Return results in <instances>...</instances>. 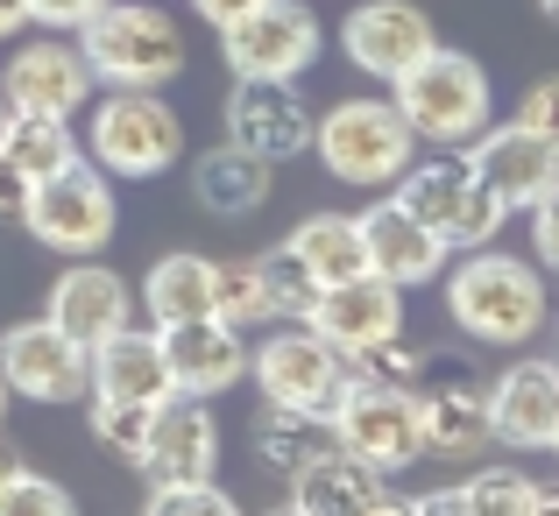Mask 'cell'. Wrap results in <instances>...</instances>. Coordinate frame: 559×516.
<instances>
[{
  "label": "cell",
  "mask_w": 559,
  "mask_h": 516,
  "mask_svg": "<svg viewBox=\"0 0 559 516\" xmlns=\"http://www.w3.org/2000/svg\"><path fill=\"white\" fill-rule=\"evenodd\" d=\"M546 276L538 262L510 255V248H461L447 276V319L481 347H524L546 333Z\"/></svg>",
  "instance_id": "obj_1"
},
{
  "label": "cell",
  "mask_w": 559,
  "mask_h": 516,
  "mask_svg": "<svg viewBox=\"0 0 559 516\" xmlns=\"http://www.w3.org/2000/svg\"><path fill=\"white\" fill-rule=\"evenodd\" d=\"M390 99H396V113H404V128L418 142H432V149H467V142L496 121L489 71L467 50H439V43L404 79H390Z\"/></svg>",
  "instance_id": "obj_2"
},
{
  "label": "cell",
  "mask_w": 559,
  "mask_h": 516,
  "mask_svg": "<svg viewBox=\"0 0 559 516\" xmlns=\"http://www.w3.org/2000/svg\"><path fill=\"white\" fill-rule=\"evenodd\" d=\"M71 36H79V50H85L99 85H156L164 93L185 71V28L156 0H107Z\"/></svg>",
  "instance_id": "obj_3"
},
{
  "label": "cell",
  "mask_w": 559,
  "mask_h": 516,
  "mask_svg": "<svg viewBox=\"0 0 559 516\" xmlns=\"http://www.w3.org/2000/svg\"><path fill=\"white\" fill-rule=\"evenodd\" d=\"M85 156L107 177H156L185 164V121L156 85H107V99L85 107Z\"/></svg>",
  "instance_id": "obj_4"
},
{
  "label": "cell",
  "mask_w": 559,
  "mask_h": 516,
  "mask_svg": "<svg viewBox=\"0 0 559 516\" xmlns=\"http://www.w3.org/2000/svg\"><path fill=\"white\" fill-rule=\"evenodd\" d=\"M312 156L341 184L390 191L396 177L418 164V135L404 128L396 99H333L326 121H312Z\"/></svg>",
  "instance_id": "obj_5"
},
{
  "label": "cell",
  "mask_w": 559,
  "mask_h": 516,
  "mask_svg": "<svg viewBox=\"0 0 559 516\" xmlns=\"http://www.w3.org/2000/svg\"><path fill=\"white\" fill-rule=\"evenodd\" d=\"M248 375H255L262 404L298 410V418H312V424H333L341 396L355 389L347 353L333 340H319L312 326H284V333H270L262 347H248Z\"/></svg>",
  "instance_id": "obj_6"
},
{
  "label": "cell",
  "mask_w": 559,
  "mask_h": 516,
  "mask_svg": "<svg viewBox=\"0 0 559 516\" xmlns=\"http://www.w3.org/2000/svg\"><path fill=\"white\" fill-rule=\"evenodd\" d=\"M390 199L411 205V213H418L453 255H461V248H489L496 233H503V219H510L503 205L489 199V184L467 170L461 149H439V164H411L404 177H396Z\"/></svg>",
  "instance_id": "obj_7"
},
{
  "label": "cell",
  "mask_w": 559,
  "mask_h": 516,
  "mask_svg": "<svg viewBox=\"0 0 559 516\" xmlns=\"http://www.w3.org/2000/svg\"><path fill=\"white\" fill-rule=\"evenodd\" d=\"M114 184H107V170L99 164H64V170H50V177H36V191H28V205H22V227L36 233L43 248H57V255H99V248L114 241Z\"/></svg>",
  "instance_id": "obj_8"
},
{
  "label": "cell",
  "mask_w": 559,
  "mask_h": 516,
  "mask_svg": "<svg viewBox=\"0 0 559 516\" xmlns=\"http://www.w3.org/2000/svg\"><path fill=\"white\" fill-rule=\"evenodd\" d=\"M326 432L347 453H361L369 467H382V475H404V467L425 460V404L411 382H361L355 375V389L341 396Z\"/></svg>",
  "instance_id": "obj_9"
},
{
  "label": "cell",
  "mask_w": 559,
  "mask_h": 516,
  "mask_svg": "<svg viewBox=\"0 0 559 516\" xmlns=\"http://www.w3.org/2000/svg\"><path fill=\"white\" fill-rule=\"evenodd\" d=\"M319 14L305 0H255L219 28V57L234 79H305L319 57Z\"/></svg>",
  "instance_id": "obj_10"
},
{
  "label": "cell",
  "mask_w": 559,
  "mask_h": 516,
  "mask_svg": "<svg viewBox=\"0 0 559 516\" xmlns=\"http://www.w3.org/2000/svg\"><path fill=\"white\" fill-rule=\"evenodd\" d=\"M93 93H99V79H93V64H85L71 28H43L36 43H22L0 64V99L14 113H57V121H71V113L93 107Z\"/></svg>",
  "instance_id": "obj_11"
},
{
  "label": "cell",
  "mask_w": 559,
  "mask_h": 516,
  "mask_svg": "<svg viewBox=\"0 0 559 516\" xmlns=\"http://www.w3.org/2000/svg\"><path fill=\"white\" fill-rule=\"evenodd\" d=\"M0 382L28 404H79L93 396V347L50 319H22L0 333Z\"/></svg>",
  "instance_id": "obj_12"
},
{
  "label": "cell",
  "mask_w": 559,
  "mask_h": 516,
  "mask_svg": "<svg viewBox=\"0 0 559 516\" xmlns=\"http://www.w3.org/2000/svg\"><path fill=\"white\" fill-rule=\"evenodd\" d=\"M461 156H467V170L489 184V199L503 205V213H532L546 191H559V142L538 135L532 121H503V128L489 121Z\"/></svg>",
  "instance_id": "obj_13"
},
{
  "label": "cell",
  "mask_w": 559,
  "mask_h": 516,
  "mask_svg": "<svg viewBox=\"0 0 559 516\" xmlns=\"http://www.w3.org/2000/svg\"><path fill=\"white\" fill-rule=\"evenodd\" d=\"M227 142H241V149L262 156L270 170L312 149V107L298 99V79H234Z\"/></svg>",
  "instance_id": "obj_14"
},
{
  "label": "cell",
  "mask_w": 559,
  "mask_h": 516,
  "mask_svg": "<svg viewBox=\"0 0 559 516\" xmlns=\"http://www.w3.org/2000/svg\"><path fill=\"white\" fill-rule=\"evenodd\" d=\"M305 326H312L319 340H333L347 361H355L361 347H376V340H390V333H404V290H396L390 276H376V269L347 276V284H319V298H312V312H305Z\"/></svg>",
  "instance_id": "obj_15"
},
{
  "label": "cell",
  "mask_w": 559,
  "mask_h": 516,
  "mask_svg": "<svg viewBox=\"0 0 559 516\" xmlns=\"http://www.w3.org/2000/svg\"><path fill=\"white\" fill-rule=\"evenodd\" d=\"M432 43H439V28L425 22V8H411V0H361V8L341 22L347 64L369 71V79H382V85L404 79Z\"/></svg>",
  "instance_id": "obj_16"
},
{
  "label": "cell",
  "mask_w": 559,
  "mask_h": 516,
  "mask_svg": "<svg viewBox=\"0 0 559 516\" xmlns=\"http://www.w3.org/2000/svg\"><path fill=\"white\" fill-rule=\"evenodd\" d=\"M290 509L298 516H333V509L382 516V509H404V503L390 495V475H382V467H369L361 453H347L341 439H326V446L290 475Z\"/></svg>",
  "instance_id": "obj_17"
},
{
  "label": "cell",
  "mask_w": 559,
  "mask_h": 516,
  "mask_svg": "<svg viewBox=\"0 0 559 516\" xmlns=\"http://www.w3.org/2000/svg\"><path fill=\"white\" fill-rule=\"evenodd\" d=\"M156 333H164V361H170L178 396H205L213 404V396H227L248 375V340L227 319H185V326H156Z\"/></svg>",
  "instance_id": "obj_18"
},
{
  "label": "cell",
  "mask_w": 559,
  "mask_h": 516,
  "mask_svg": "<svg viewBox=\"0 0 559 516\" xmlns=\"http://www.w3.org/2000/svg\"><path fill=\"white\" fill-rule=\"evenodd\" d=\"M453 382H418L425 404V460H481L496 446V418H489V382H467V368H447Z\"/></svg>",
  "instance_id": "obj_19"
},
{
  "label": "cell",
  "mask_w": 559,
  "mask_h": 516,
  "mask_svg": "<svg viewBox=\"0 0 559 516\" xmlns=\"http://www.w3.org/2000/svg\"><path fill=\"white\" fill-rule=\"evenodd\" d=\"M489 418L503 446L552 453L559 439V361H510L489 382Z\"/></svg>",
  "instance_id": "obj_20"
},
{
  "label": "cell",
  "mask_w": 559,
  "mask_h": 516,
  "mask_svg": "<svg viewBox=\"0 0 559 516\" xmlns=\"http://www.w3.org/2000/svg\"><path fill=\"white\" fill-rule=\"evenodd\" d=\"M142 475H150V489L219 475V424H213V410H205V396H170V404H156V432H150V453H142Z\"/></svg>",
  "instance_id": "obj_21"
},
{
  "label": "cell",
  "mask_w": 559,
  "mask_h": 516,
  "mask_svg": "<svg viewBox=\"0 0 559 516\" xmlns=\"http://www.w3.org/2000/svg\"><path fill=\"white\" fill-rule=\"evenodd\" d=\"M361 241H369V269L390 276L396 290L447 276V255H453V248L439 241V233L425 227L411 205H396V199H382V205H369V213H361Z\"/></svg>",
  "instance_id": "obj_22"
},
{
  "label": "cell",
  "mask_w": 559,
  "mask_h": 516,
  "mask_svg": "<svg viewBox=\"0 0 559 516\" xmlns=\"http://www.w3.org/2000/svg\"><path fill=\"white\" fill-rule=\"evenodd\" d=\"M43 319L50 326H64L71 340H107L114 326H128L135 319V290L121 284V276L107 269V262H93V255H79L64 276L50 284V304H43Z\"/></svg>",
  "instance_id": "obj_23"
},
{
  "label": "cell",
  "mask_w": 559,
  "mask_h": 516,
  "mask_svg": "<svg viewBox=\"0 0 559 516\" xmlns=\"http://www.w3.org/2000/svg\"><path fill=\"white\" fill-rule=\"evenodd\" d=\"M93 396H128V404H170L178 382H170V361H164V333H135L114 326L107 340H93Z\"/></svg>",
  "instance_id": "obj_24"
},
{
  "label": "cell",
  "mask_w": 559,
  "mask_h": 516,
  "mask_svg": "<svg viewBox=\"0 0 559 516\" xmlns=\"http://www.w3.org/2000/svg\"><path fill=\"white\" fill-rule=\"evenodd\" d=\"M191 199L205 205L213 219H241L270 199V164L248 156L241 142H213V149L191 164Z\"/></svg>",
  "instance_id": "obj_25"
},
{
  "label": "cell",
  "mask_w": 559,
  "mask_h": 516,
  "mask_svg": "<svg viewBox=\"0 0 559 516\" xmlns=\"http://www.w3.org/2000/svg\"><path fill=\"white\" fill-rule=\"evenodd\" d=\"M290 255L305 262L312 284H347L369 269V241H361V213H312L290 227Z\"/></svg>",
  "instance_id": "obj_26"
},
{
  "label": "cell",
  "mask_w": 559,
  "mask_h": 516,
  "mask_svg": "<svg viewBox=\"0 0 559 516\" xmlns=\"http://www.w3.org/2000/svg\"><path fill=\"white\" fill-rule=\"evenodd\" d=\"M142 312L150 326H185V319H213V262L205 255H164L142 276Z\"/></svg>",
  "instance_id": "obj_27"
},
{
  "label": "cell",
  "mask_w": 559,
  "mask_h": 516,
  "mask_svg": "<svg viewBox=\"0 0 559 516\" xmlns=\"http://www.w3.org/2000/svg\"><path fill=\"white\" fill-rule=\"evenodd\" d=\"M0 149L14 156L28 177H50V170H64V164H79L85 156V142L71 135V121H57V113H14L8 121V135H0Z\"/></svg>",
  "instance_id": "obj_28"
},
{
  "label": "cell",
  "mask_w": 559,
  "mask_h": 516,
  "mask_svg": "<svg viewBox=\"0 0 559 516\" xmlns=\"http://www.w3.org/2000/svg\"><path fill=\"white\" fill-rule=\"evenodd\" d=\"M213 319L227 326H270V276H262V255H234L213 262Z\"/></svg>",
  "instance_id": "obj_29"
},
{
  "label": "cell",
  "mask_w": 559,
  "mask_h": 516,
  "mask_svg": "<svg viewBox=\"0 0 559 516\" xmlns=\"http://www.w3.org/2000/svg\"><path fill=\"white\" fill-rule=\"evenodd\" d=\"M326 439H333L326 424H312V418H298V410H276V404H270V410L255 418V460L276 467V475L290 481L319 446H326Z\"/></svg>",
  "instance_id": "obj_30"
},
{
  "label": "cell",
  "mask_w": 559,
  "mask_h": 516,
  "mask_svg": "<svg viewBox=\"0 0 559 516\" xmlns=\"http://www.w3.org/2000/svg\"><path fill=\"white\" fill-rule=\"evenodd\" d=\"M532 495H538V481L524 467H475L453 489V503H461V516H532Z\"/></svg>",
  "instance_id": "obj_31"
},
{
  "label": "cell",
  "mask_w": 559,
  "mask_h": 516,
  "mask_svg": "<svg viewBox=\"0 0 559 516\" xmlns=\"http://www.w3.org/2000/svg\"><path fill=\"white\" fill-rule=\"evenodd\" d=\"M156 432V404H128V396H93V439L114 453L121 467H142Z\"/></svg>",
  "instance_id": "obj_32"
},
{
  "label": "cell",
  "mask_w": 559,
  "mask_h": 516,
  "mask_svg": "<svg viewBox=\"0 0 559 516\" xmlns=\"http://www.w3.org/2000/svg\"><path fill=\"white\" fill-rule=\"evenodd\" d=\"M262 276H270V319L276 326H305V312H312V298H319L305 262L290 255V248H276V255H262Z\"/></svg>",
  "instance_id": "obj_33"
},
{
  "label": "cell",
  "mask_w": 559,
  "mask_h": 516,
  "mask_svg": "<svg viewBox=\"0 0 559 516\" xmlns=\"http://www.w3.org/2000/svg\"><path fill=\"white\" fill-rule=\"evenodd\" d=\"M425 361H432V353H425V347H411L404 333H390V340L361 347V353H355V361H347V368H355L361 382H411V389H418V382H425Z\"/></svg>",
  "instance_id": "obj_34"
},
{
  "label": "cell",
  "mask_w": 559,
  "mask_h": 516,
  "mask_svg": "<svg viewBox=\"0 0 559 516\" xmlns=\"http://www.w3.org/2000/svg\"><path fill=\"white\" fill-rule=\"evenodd\" d=\"M71 509V495H64V481H50V475H14L8 481V495H0V516H64Z\"/></svg>",
  "instance_id": "obj_35"
},
{
  "label": "cell",
  "mask_w": 559,
  "mask_h": 516,
  "mask_svg": "<svg viewBox=\"0 0 559 516\" xmlns=\"http://www.w3.org/2000/svg\"><path fill=\"white\" fill-rule=\"evenodd\" d=\"M150 509L156 516H227L234 503L219 495V481H164V489H150Z\"/></svg>",
  "instance_id": "obj_36"
},
{
  "label": "cell",
  "mask_w": 559,
  "mask_h": 516,
  "mask_svg": "<svg viewBox=\"0 0 559 516\" xmlns=\"http://www.w3.org/2000/svg\"><path fill=\"white\" fill-rule=\"evenodd\" d=\"M518 121H532L538 135H552L559 142V71L552 79H538L532 93H524V107H518Z\"/></svg>",
  "instance_id": "obj_37"
},
{
  "label": "cell",
  "mask_w": 559,
  "mask_h": 516,
  "mask_svg": "<svg viewBox=\"0 0 559 516\" xmlns=\"http://www.w3.org/2000/svg\"><path fill=\"white\" fill-rule=\"evenodd\" d=\"M532 248H538V262L559 276V191H546V199L532 205Z\"/></svg>",
  "instance_id": "obj_38"
},
{
  "label": "cell",
  "mask_w": 559,
  "mask_h": 516,
  "mask_svg": "<svg viewBox=\"0 0 559 516\" xmlns=\"http://www.w3.org/2000/svg\"><path fill=\"white\" fill-rule=\"evenodd\" d=\"M107 0H28V22L36 28H79L85 14H99Z\"/></svg>",
  "instance_id": "obj_39"
},
{
  "label": "cell",
  "mask_w": 559,
  "mask_h": 516,
  "mask_svg": "<svg viewBox=\"0 0 559 516\" xmlns=\"http://www.w3.org/2000/svg\"><path fill=\"white\" fill-rule=\"evenodd\" d=\"M28 191H36V177H28L22 164H14L8 149H0V219H22V205H28Z\"/></svg>",
  "instance_id": "obj_40"
},
{
  "label": "cell",
  "mask_w": 559,
  "mask_h": 516,
  "mask_svg": "<svg viewBox=\"0 0 559 516\" xmlns=\"http://www.w3.org/2000/svg\"><path fill=\"white\" fill-rule=\"evenodd\" d=\"M191 8H199V22H213V28H227L234 14H248L255 8V0H191Z\"/></svg>",
  "instance_id": "obj_41"
},
{
  "label": "cell",
  "mask_w": 559,
  "mask_h": 516,
  "mask_svg": "<svg viewBox=\"0 0 559 516\" xmlns=\"http://www.w3.org/2000/svg\"><path fill=\"white\" fill-rule=\"evenodd\" d=\"M22 28H36L28 22V0H0V43H14Z\"/></svg>",
  "instance_id": "obj_42"
},
{
  "label": "cell",
  "mask_w": 559,
  "mask_h": 516,
  "mask_svg": "<svg viewBox=\"0 0 559 516\" xmlns=\"http://www.w3.org/2000/svg\"><path fill=\"white\" fill-rule=\"evenodd\" d=\"M546 509H559V481H538V495H532V516H546Z\"/></svg>",
  "instance_id": "obj_43"
},
{
  "label": "cell",
  "mask_w": 559,
  "mask_h": 516,
  "mask_svg": "<svg viewBox=\"0 0 559 516\" xmlns=\"http://www.w3.org/2000/svg\"><path fill=\"white\" fill-rule=\"evenodd\" d=\"M14 475H22V460H14V453L0 446V495H8V481H14Z\"/></svg>",
  "instance_id": "obj_44"
},
{
  "label": "cell",
  "mask_w": 559,
  "mask_h": 516,
  "mask_svg": "<svg viewBox=\"0 0 559 516\" xmlns=\"http://www.w3.org/2000/svg\"><path fill=\"white\" fill-rule=\"evenodd\" d=\"M8 404H14V389H8V382H0V424H8Z\"/></svg>",
  "instance_id": "obj_45"
},
{
  "label": "cell",
  "mask_w": 559,
  "mask_h": 516,
  "mask_svg": "<svg viewBox=\"0 0 559 516\" xmlns=\"http://www.w3.org/2000/svg\"><path fill=\"white\" fill-rule=\"evenodd\" d=\"M8 121H14V107H8V99H0V135H8Z\"/></svg>",
  "instance_id": "obj_46"
},
{
  "label": "cell",
  "mask_w": 559,
  "mask_h": 516,
  "mask_svg": "<svg viewBox=\"0 0 559 516\" xmlns=\"http://www.w3.org/2000/svg\"><path fill=\"white\" fill-rule=\"evenodd\" d=\"M538 8H546V14H552V22H559V0H538Z\"/></svg>",
  "instance_id": "obj_47"
},
{
  "label": "cell",
  "mask_w": 559,
  "mask_h": 516,
  "mask_svg": "<svg viewBox=\"0 0 559 516\" xmlns=\"http://www.w3.org/2000/svg\"><path fill=\"white\" fill-rule=\"evenodd\" d=\"M552 453H559V439H552Z\"/></svg>",
  "instance_id": "obj_48"
}]
</instances>
